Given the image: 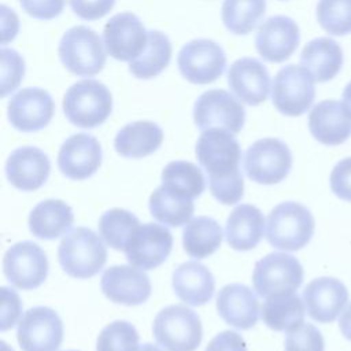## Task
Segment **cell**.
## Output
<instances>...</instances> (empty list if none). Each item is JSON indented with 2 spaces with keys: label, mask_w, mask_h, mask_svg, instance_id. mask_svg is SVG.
Returning a JSON list of instances; mask_svg holds the SVG:
<instances>
[{
  "label": "cell",
  "mask_w": 351,
  "mask_h": 351,
  "mask_svg": "<svg viewBox=\"0 0 351 351\" xmlns=\"http://www.w3.org/2000/svg\"><path fill=\"white\" fill-rule=\"evenodd\" d=\"M196 158L208 176L213 196L222 204L237 203L244 193L240 171L241 148L233 133L222 129L204 130L196 143Z\"/></svg>",
  "instance_id": "obj_1"
},
{
  "label": "cell",
  "mask_w": 351,
  "mask_h": 351,
  "mask_svg": "<svg viewBox=\"0 0 351 351\" xmlns=\"http://www.w3.org/2000/svg\"><path fill=\"white\" fill-rule=\"evenodd\" d=\"M58 258L69 276L89 278L103 269L107 261V250L92 229L81 226L62 239L58 247Z\"/></svg>",
  "instance_id": "obj_2"
},
{
  "label": "cell",
  "mask_w": 351,
  "mask_h": 351,
  "mask_svg": "<svg viewBox=\"0 0 351 351\" xmlns=\"http://www.w3.org/2000/svg\"><path fill=\"white\" fill-rule=\"evenodd\" d=\"M313 234V214L300 203H280L267 217L266 239L274 248L298 251L308 244Z\"/></svg>",
  "instance_id": "obj_3"
},
{
  "label": "cell",
  "mask_w": 351,
  "mask_h": 351,
  "mask_svg": "<svg viewBox=\"0 0 351 351\" xmlns=\"http://www.w3.org/2000/svg\"><path fill=\"white\" fill-rule=\"evenodd\" d=\"M111 110V92L96 80L75 82L63 96L64 115L78 128L92 129L101 125L110 117Z\"/></svg>",
  "instance_id": "obj_4"
},
{
  "label": "cell",
  "mask_w": 351,
  "mask_h": 351,
  "mask_svg": "<svg viewBox=\"0 0 351 351\" xmlns=\"http://www.w3.org/2000/svg\"><path fill=\"white\" fill-rule=\"evenodd\" d=\"M152 330L158 344L166 351H195L203 337L199 315L182 304L160 310L154 319Z\"/></svg>",
  "instance_id": "obj_5"
},
{
  "label": "cell",
  "mask_w": 351,
  "mask_h": 351,
  "mask_svg": "<svg viewBox=\"0 0 351 351\" xmlns=\"http://www.w3.org/2000/svg\"><path fill=\"white\" fill-rule=\"evenodd\" d=\"M58 52L63 66L77 75H95L106 64L100 36L86 26L69 29L59 43Z\"/></svg>",
  "instance_id": "obj_6"
},
{
  "label": "cell",
  "mask_w": 351,
  "mask_h": 351,
  "mask_svg": "<svg viewBox=\"0 0 351 351\" xmlns=\"http://www.w3.org/2000/svg\"><path fill=\"white\" fill-rule=\"evenodd\" d=\"M300 262L284 252H271L255 263L252 284L265 299L295 292L303 282Z\"/></svg>",
  "instance_id": "obj_7"
},
{
  "label": "cell",
  "mask_w": 351,
  "mask_h": 351,
  "mask_svg": "<svg viewBox=\"0 0 351 351\" xmlns=\"http://www.w3.org/2000/svg\"><path fill=\"white\" fill-rule=\"evenodd\" d=\"M292 167V154L288 145L274 137L255 141L245 152L244 170L250 180L273 185L282 181Z\"/></svg>",
  "instance_id": "obj_8"
},
{
  "label": "cell",
  "mask_w": 351,
  "mask_h": 351,
  "mask_svg": "<svg viewBox=\"0 0 351 351\" xmlns=\"http://www.w3.org/2000/svg\"><path fill=\"white\" fill-rule=\"evenodd\" d=\"M314 77L302 66L288 64L274 77L271 100L274 107L284 115L299 117L313 104L315 97Z\"/></svg>",
  "instance_id": "obj_9"
},
{
  "label": "cell",
  "mask_w": 351,
  "mask_h": 351,
  "mask_svg": "<svg viewBox=\"0 0 351 351\" xmlns=\"http://www.w3.org/2000/svg\"><path fill=\"white\" fill-rule=\"evenodd\" d=\"M193 121L200 130L222 129L239 133L245 121L243 104L223 89H211L199 96L193 107Z\"/></svg>",
  "instance_id": "obj_10"
},
{
  "label": "cell",
  "mask_w": 351,
  "mask_h": 351,
  "mask_svg": "<svg viewBox=\"0 0 351 351\" xmlns=\"http://www.w3.org/2000/svg\"><path fill=\"white\" fill-rule=\"evenodd\" d=\"M178 69L185 80L192 84L206 85L222 75L226 56L219 44L208 38L186 43L178 53Z\"/></svg>",
  "instance_id": "obj_11"
},
{
  "label": "cell",
  "mask_w": 351,
  "mask_h": 351,
  "mask_svg": "<svg viewBox=\"0 0 351 351\" xmlns=\"http://www.w3.org/2000/svg\"><path fill=\"white\" fill-rule=\"evenodd\" d=\"M7 280L19 289L40 287L48 274V259L43 248L33 241L11 245L3 258Z\"/></svg>",
  "instance_id": "obj_12"
},
{
  "label": "cell",
  "mask_w": 351,
  "mask_h": 351,
  "mask_svg": "<svg viewBox=\"0 0 351 351\" xmlns=\"http://www.w3.org/2000/svg\"><path fill=\"white\" fill-rule=\"evenodd\" d=\"M16 339L22 351H56L63 340V324L49 307L29 308L18 324Z\"/></svg>",
  "instance_id": "obj_13"
},
{
  "label": "cell",
  "mask_w": 351,
  "mask_h": 351,
  "mask_svg": "<svg viewBox=\"0 0 351 351\" xmlns=\"http://www.w3.org/2000/svg\"><path fill=\"white\" fill-rule=\"evenodd\" d=\"M173 247V236L162 225H138L129 237L125 254L129 263L143 270H151L162 265Z\"/></svg>",
  "instance_id": "obj_14"
},
{
  "label": "cell",
  "mask_w": 351,
  "mask_h": 351,
  "mask_svg": "<svg viewBox=\"0 0 351 351\" xmlns=\"http://www.w3.org/2000/svg\"><path fill=\"white\" fill-rule=\"evenodd\" d=\"M103 40L110 56L117 60L132 62L145 49L148 32L138 16L132 12H121L106 23Z\"/></svg>",
  "instance_id": "obj_15"
},
{
  "label": "cell",
  "mask_w": 351,
  "mask_h": 351,
  "mask_svg": "<svg viewBox=\"0 0 351 351\" xmlns=\"http://www.w3.org/2000/svg\"><path fill=\"white\" fill-rule=\"evenodd\" d=\"M55 103L51 95L41 88H23L8 101L10 123L21 132H37L52 119Z\"/></svg>",
  "instance_id": "obj_16"
},
{
  "label": "cell",
  "mask_w": 351,
  "mask_h": 351,
  "mask_svg": "<svg viewBox=\"0 0 351 351\" xmlns=\"http://www.w3.org/2000/svg\"><path fill=\"white\" fill-rule=\"evenodd\" d=\"M299 38V26L293 19L285 15H274L258 27L255 47L265 60L281 63L295 52Z\"/></svg>",
  "instance_id": "obj_17"
},
{
  "label": "cell",
  "mask_w": 351,
  "mask_h": 351,
  "mask_svg": "<svg viewBox=\"0 0 351 351\" xmlns=\"http://www.w3.org/2000/svg\"><path fill=\"white\" fill-rule=\"evenodd\" d=\"M103 293L115 303L137 306L151 295L148 276L134 266L118 265L104 270L100 281Z\"/></svg>",
  "instance_id": "obj_18"
},
{
  "label": "cell",
  "mask_w": 351,
  "mask_h": 351,
  "mask_svg": "<svg viewBox=\"0 0 351 351\" xmlns=\"http://www.w3.org/2000/svg\"><path fill=\"white\" fill-rule=\"evenodd\" d=\"M101 165V147L96 137L86 133L70 136L58 154L59 170L71 180L93 176Z\"/></svg>",
  "instance_id": "obj_19"
},
{
  "label": "cell",
  "mask_w": 351,
  "mask_h": 351,
  "mask_svg": "<svg viewBox=\"0 0 351 351\" xmlns=\"http://www.w3.org/2000/svg\"><path fill=\"white\" fill-rule=\"evenodd\" d=\"M303 300L308 315L321 324L333 322L348 303L346 285L333 277H319L307 284Z\"/></svg>",
  "instance_id": "obj_20"
},
{
  "label": "cell",
  "mask_w": 351,
  "mask_h": 351,
  "mask_svg": "<svg viewBox=\"0 0 351 351\" xmlns=\"http://www.w3.org/2000/svg\"><path fill=\"white\" fill-rule=\"evenodd\" d=\"M313 137L325 145L343 144L351 136V112L344 103L322 100L308 114Z\"/></svg>",
  "instance_id": "obj_21"
},
{
  "label": "cell",
  "mask_w": 351,
  "mask_h": 351,
  "mask_svg": "<svg viewBox=\"0 0 351 351\" xmlns=\"http://www.w3.org/2000/svg\"><path fill=\"white\" fill-rule=\"evenodd\" d=\"M51 171L48 156L36 147H21L11 152L5 174L11 185L21 191H36L44 185Z\"/></svg>",
  "instance_id": "obj_22"
},
{
  "label": "cell",
  "mask_w": 351,
  "mask_h": 351,
  "mask_svg": "<svg viewBox=\"0 0 351 351\" xmlns=\"http://www.w3.org/2000/svg\"><path fill=\"white\" fill-rule=\"evenodd\" d=\"M228 84L237 99L245 104L258 106L267 99L270 77L258 59L241 58L230 66Z\"/></svg>",
  "instance_id": "obj_23"
},
{
  "label": "cell",
  "mask_w": 351,
  "mask_h": 351,
  "mask_svg": "<svg viewBox=\"0 0 351 351\" xmlns=\"http://www.w3.org/2000/svg\"><path fill=\"white\" fill-rule=\"evenodd\" d=\"M217 310L226 324L237 329H250L259 318L256 295L244 284L225 285L218 292Z\"/></svg>",
  "instance_id": "obj_24"
},
{
  "label": "cell",
  "mask_w": 351,
  "mask_h": 351,
  "mask_svg": "<svg viewBox=\"0 0 351 351\" xmlns=\"http://www.w3.org/2000/svg\"><path fill=\"white\" fill-rule=\"evenodd\" d=\"M176 295L191 306H203L214 295L215 281L213 273L202 263L189 261L180 265L173 273Z\"/></svg>",
  "instance_id": "obj_25"
},
{
  "label": "cell",
  "mask_w": 351,
  "mask_h": 351,
  "mask_svg": "<svg viewBox=\"0 0 351 351\" xmlns=\"http://www.w3.org/2000/svg\"><path fill=\"white\" fill-rule=\"evenodd\" d=\"M265 230V217L252 204L234 207L226 221L225 237L230 248L248 251L258 245Z\"/></svg>",
  "instance_id": "obj_26"
},
{
  "label": "cell",
  "mask_w": 351,
  "mask_h": 351,
  "mask_svg": "<svg viewBox=\"0 0 351 351\" xmlns=\"http://www.w3.org/2000/svg\"><path fill=\"white\" fill-rule=\"evenodd\" d=\"M71 207L59 199H47L38 203L29 215V229L33 236L53 240L63 236L73 225Z\"/></svg>",
  "instance_id": "obj_27"
},
{
  "label": "cell",
  "mask_w": 351,
  "mask_h": 351,
  "mask_svg": "<svg viewBox=\"0 0 351 351\" xmlns=\"http://www.w3.org/2000/svg\"><path fill=\"white\" fill-rule=\"evenodd\" d=\"M300 63L317 82H326L339 74L343 66V51L332 38H314L304 45L300 53Z\"/></svg>",
  "instance_id": "obj_28"
},
{
  "label": "cell",
  "mask_w": 351,
  "mask_h": 351,
  "mask_svg": "<svg viewBox=\"0 0 351 351\" xmlns=\"http://www.w3.org/2000/svg\"><path fill=\"white\" fill-rule=\"evenodd\" d=\"M163 141L162 129L151 121L125 125L115 136L114 147L125 158H143L155 152Z\"/></svg>",
  "instance_id": "obj_29"
},
{
  "label": "cell",
  "mask_w": 351,
  "mask_h": 351,
  "mask_svg": "<svg viewBox=\"0 0 351 351\" xmlns=\"http://www.w3.org/2000/svg\"><path fill=\"white\" fill-rule=\"evenodd\" d=\"M193 199L174 192L165 185L158 186L149 196L151 215L169 226L186 223L193 214Z\"/></svg>",
  "instance_id": "obj_30"
},
{
  "label": "cell",
  "mask_w": 351,
  "mask_h": 351,
  "mask_svg": "<svg viewBox=\"0 0 351 351\" xmlns=\"http://www.w3.org/2000/svg\"><path fill=\"white\" fill-rule=\"evenodd\" d=\"M222 236V229L215 219L197 217L184 226L182 245L189 256L203 259L217 251Z\"/></svg>",
  "instance_id": "obj_31"
},
{
  "label": "cell",
  "mask_w": 351,
  "mask_h": 351,
  "mask_svg": "<svg viewBox=\"0 0 351 351\" xmlns=\"http://www.w3.org/2000/svg\"><path fill=\"white\" fill-rule=\"evenodd\" d=\"M171 58V44L166 34L158 30L148 32V41L145 49L132 62H129V71L143 80H149L162 73Z\"/></svg>",
  "instance_id": "obj_32"
},
{
  "label": "cell",
  "mask_w": 351,
  "mask_h": 351,
  "mask_svg": "<svg viewBox=\"0 0 351 351\" xmlns=\"http://www.w3.org/2000/svg\"><path fill=\"white\" fill-rule=\"evenodd\" d=\"M262 319L273 330H292L304 319V304L295 292L266 299L262 306Z\"/></svg>",
  "instance_id": "obj_33"
},
{
  "label": "cell",
  "mask_w": 351,
  "mask_h": 351,
  "mask_svg": "<svg viewBox=\"0 0 351 351\" xmlns=\"http://www.w3.org/2000/svg\"><path fill=\"white\" fill-rule=\"evenodd\" d=\"M266 10V0H223L222 22L233 34H248Z\"/></svg>",
  "instance_id": "obj_34"
},
{
  "label": "cell",
  "mask_w": 351,
  "mask_h": 351,
  "mask_svg": "<svg viewBox=\"0 0 351 351\" xmlns=\"http://www.w3.org/2000/svg\"><path fill=\"white\" fill-rule=\"evenodd\" d=\"M162 185L184 196L195 199L204 192L206 181L202 170L192 162L174 160L162 171Z\"/></svg>",
  "instance_id": "obj_35"
},
{
  "label": "cell",
  "mask_w": 351,
  "mask_h": 351,
  "mask_svg": "<svg viewBox=\"0 0 351 351\" xmlns=\"http://www.w3.org/2000/svg\"><path fill=\"white\" fill-rule=\"evenodd\" d=\"M140 225L137 217L123 208H111L99 219V233L114 250L123 251L133 230Z\"/></svg>",
  "instance_id": "obj_36"
},
{
  "label": "cell",
  "mask_w": 351,
  "mask_h": 351,
  "mask_svg": "<svg viewBox=\"0 0 351 351\" xmlns=\"http://www.w3.org/2000/svg\"><path fill=\"white\" fill-rule=\"evenodd\" d=\"M317 19L329 34L344 36L351 33V0H319Z\"/></svg>",
  "instance_id": "obj_37"
},
{
  "label": "cell",
  "mask_w": 351,
  "mask_h": 351,
  "mask_svg": "<svg viewBox=\"0 0 351 351\" xmlns=\"http://www.w3.org/2000/svg\"><path fill=\"white\" fill-rule=\"evenodd\" d=\"M138 333L126 321H114L104 326L97 337L96 351H137Z\"/></svg>",
  "instance_id": "obj_38"
},
{
  "label": "cell",
  "mask_w": 351,
  "mask_h": 351,
  "mask_svg": "<svg viewBox=\"0 0 351 351\" xmlns=\"http://www.w3.org/2000/svg\"><path fill=\"white\" fill-rule=\"evenodd\" d=\"M285 351H324L325 341L317 326L313 324H300L287 332Z\"/></svg>",
  "instance_id": "obj_39"
},
{
  "label": "cell",
  "mask_w": 351,
  "mask_h": 351,
  "mask_svg": "<svg viewBox=\"0 0 351 351\" xmlns=\"http://www.w3.org/2000/svg\"><path fill=\"white\" fill-rule=\"evenodd\" d=\"M1 96L5 97L21 82L25 74L23 58L14 49L1 48Z\"/></svg>",
  "instance_id": "obj_40"
},
{
  "label": "cell",
  "mask_w": 351,
  "mask_h": 351,
  "mask_svg": "<svg viewBox=\"0 0 351 351\" xmlns=\"http://www.w3.org/2000/svg\"><path fill=\"white\" fill-rule=\"evenodd\" d=\"M332 192L346 200L351 202V156L341 159L330 173Z\"/></svg>",
  "instance_id": "obj_41"
},
{
  "label": "cell",
  "mask_w": 351,
  "mask_h": 351,
  "mask_svg": "<svg viewBox=\"0 0 351 351\" xmlns=\"http://www.w3.org/2000/svg\"><path fill=\"white\" fill-rule=\"evenodd\" d=\"M74 14L85 21H95L108 14L115 0H69Z\"/></svg>",
  "instance_id": "obj_42"
},
{
  "label": "cell",
  "mask_w": 351,
  "mask_h": 351,
  "mask_svg": "<svg viewBox=\"0 0 351 351\" xmlns=\"http://www.w3.org/2000/svg\"><path fill=\"white\" fill-rule=\"evenodd\" d=\"M19 4L27 15L36 19L48 21L60 15L64 7V0H19Z\"/></svg>",
  "instance_id": "obj_43"
},
{
  "label": "cell",
  "mask_w": 351,
  "mask_h": 351,
  "mask_svg": "<svg viewBox=\"0 0 351 351\" xmlns=\"http://www.w3.org/2000/svg\"><path fill=\"white\" fill-rule=\"evenodd\" d=\"M1 330H7L15 325L21 315V300L18 295L5 287L1 288Z\"/></svg>",
  "instance_id": "obj_44"
},
{
  "label": "cell",
  "mask_w": 351,
  "mask_h": 351,
  "mask_svg": "<svg viewBox=\"0 0 351 351\" xmlns=\"http://www.w3.org/2000/svg\"><path fill=\"white\" fill-rule=\"evenodd\" d=\"M204 351H247V347L244 339L239 333L223 330L207 344Z\"/></svg>",
  "instance_id": "obj_45"
},
{
  "label": "cell",
  "mask_w": 351,
  "mask_h": 351,
  "mask_svg": "<svg viewBox=\"0 0 351 351\" xmlns=\"http://www.w3.org/2000/svg\"><path fill=\"white\" fill-rule=\"evenodd\" d=\"M18 16L7 5H1V43L11 41L18 32Z\"/></svg>",
  "instance_id": "obj_46"
},
{
  "label": "cell",
  "mask_w": 351,
  "mask_h": 351,
  "mask_svg": "<svg viewBox=\"0 0 351 351\" xmlns=\"http://www.w3.org/2000/svg\"><path fill=\"white\" fill-rule=\"evenodd\" d=\"M339 328L343 336L351 341V303L341 313V317L339 319Z\"/></svg>",
  "instance_id": "obj_47"
},
{
  "label": "cell",
  "mask_w": 351,
  "mask_h": 351,
  "mask_svg": "<svg viewBox=\"0 0 351 351\" xmlns=\"http://www.w3.org/2000/svg\"><path fill=\"white\" fill-rule=\"evenodd\" d=\"M343 103L351 112V81L347 84V86L343 90Z\"/></svg>",
  "instance_id": "obj_48"
},
{
  "label": "cell",
  "mask_w": 351,
  "mask_h": 351,
  "mask_svg": "<svg viewBox=\"0 0 351 351\" xmlns=\"http://www.w3.org/2000/svg\"><path fill=\"white\" fill-rule=\"evenodd\" d=\"M137 351H162L158 346H154L151 343H145L137 348Z\"/></svg>",
  "instance_id": "obj_49"
},
{
  "label": "cell",
  "mask_w": 351,
  "mask_h": 351,
  "mask_svg": "<svg viewBox=\"0 0 351 351\" xmlns=\"http://www.w3.org/2000/svg\"><path fill=\"white\" fill-rule=\"evenodd\" d=\"M69 351H75V350H69Z\"/></svg>",
  "instance_id": "obj_50"
}]
</instances>
